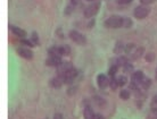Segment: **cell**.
Returning a JSON list of instances; mask_svg holds the SVG:
<instances>
[{"label": "cell", "mask_w": 157, "mask_h": 119, "mask_svg": "<svg viewBox=\"0 0 157 119\" xmlns=\"http://www.w3.org/2000/svg\"><path fill=\"white\" fill-rule=\"evenodd\" d=\"M105 24L109 29H120L123 27V18L120 16H110Z\"/></svg>", "instance_id": "6da1fadb"}, {"label": "cell", "mask_w": 157, "mask_h": 119, "mask_svg": "<svg viewBox=\"0 0 157 119\" xmlns=\"http://www.w3.org/2000/svg\"><path fill=\"white\" fill-rule=\"evenodd\" d=\"M99 7H100V4L99 2H93L90 6H88L85 10H84V16L87 18H91L92 16H95L98 10H99Z\"/></svg>", "instance_id": "7a4b0ae2"}, {"label": "cell", "mask_w": 157, "mask_h": 119, "mask_svg": "<svg viewBox=\"0 0 157 119\" xmlns=\"http://www.w3.org/2000/svg\"><path fill=\"white\" fill-rule=\"evenodd\" d=\"M70 38L72 39L75 43L80 44V46H83V44H85V42H87L85 38H84L81 33H78V31H71Z\"/></svg>", "instance_id": "3957f363"}, {"label": "cell", "mask_w": 157, "mask_h": 119, "mask_svg": "<svg viewBox=\"0 0 157 119\" xmlns=\"http://www.w3.org/2000/svg\"><path fill=\"white\" fill-rule=\"evenodd\" d=\"M149 14V9L145 6H139L134 9V17L138 19H144L148 16Z\"/></svg>", "instance_id": "277c9868"}, {"label": "cell", "mask_w": 157, "mask_h": 119, "mask_svg": "<svg viewBox=\"0 0 157 119\" xmlns=\"http://www.w3.org/2000/svg\"><path fill=\"white\" fill-rule=\"evenodd\" d=\"M57 68H58V76H63L67 72H70L71 69H73V67H72V65L70 63H61Z\"/></svg>", "instance_id": "5b68a950"}, {"label": "cell", "mask_w": 157, "mask_h": 119, "mask_svg": "<svg viewBox=\"0 0 157 119\" xmlns=\"http://www.w3.org/2000/svg\"><path fill=\"white\" fill-rule=\"evenodd\" d=\"M144 74L142 72H135L132 76V87H135L137 85H141V82L144 81Z\"/></svg>", "instance_id": "8992f818"}, {"label": "cell", "mask_w": 157, "mask_h": 119, "mask_svg": "<svg viewBox=\"0 0 157 119\" xmlns=\"http://www.w3.org/2000/svg\"><path fill=\"white\" fill-rule=\"evenodd\" d=\"M47 65L48 66H52V67H58L61 64V57H56V56H50L48 59H47Z\"/></svg>", "instance_id": "52a82bcc"}, {"label": "cell", "mask_w": 157, "mask_h": 119, "mask_svg": "<svg viewBox=\"0 0 157 119\" xmlns=\"http://www.w3.org/2000/svg\"><path fill=\"white\" fill-rule=\"evenodd\" d=\"M17 53L21 56V57L25 58V59H31V58L33 57L32 51H31L30 49H26V48H18V49H17Z\"/></svg>", "instance_id": "ba28073f"}, {"label": "cell", "mask_w": 157, "mask_h": 119, "mask_svg": "<svg viewBox=\"0 0 157 119\" xmlns=\"http://www.w3.org/2000/svg\"><path fill=\"white\" fill-rule=\"evenodd\" d=\"M76 75H78V72H76L75 69H71L70 72H67L65 75H63L61 77H63V80H64L65 83H71V82L75 78Z\"/></svg>", "instance_id": "9c48e42d"}, {"label": "cell", "mask_w": 157, "mask_h": 119, "mask_svg": "<svg viewBox=\"0 0 157 119\" xmlns=\"http://www.w3.org/2000/svg\"><path fill=\"white\" fill-rule=\"evenodd\" d=\"M97 83H98V86L100 89H105L109 84V81L104 74H100V75H98V77H97Z\"/></svg>", "instance_id": "30bf717a"}, {"label": "cell", "mask_w": 157, "mask_h": 119, "mask_svg": "<svg viewBox=\"0 0 157 119\" xmlns=\"http://www.w3.org/2000/svg\"><path fill=\"white\" fill-rule=\"evenodd\" d=\"M64 83H65V82H64V80H63V77L58 76V77L52 78L51 82H50V85H51L52 87H55V89H58V87H61Z\"/></svg>", "instance_id": "8fae6325"}, {"label": "cell", "mask_w": 157, "mask_h": 119, "mask_svg": "<svg viewBox=\"0 0 157 119\" xmlns=\"http://www.w3.org/2000/svg\"><path fill=\"white\" fill-rule=\"evenodd\" d=\"M10 30H12V32H13L15 35H17V36H19V38L24 39L26 36V32L24 30H22V29H19V27L10 26Z\"/></svg>", "instance_id": "7c38bea8"}, {"label": "cell", "mask_w": 157, "mask_h": 119, "mask_svg": "<svg viewBox=\"0 0 157 119\" xmlns=\"http://www.w3.org/2000/svg\"><path fill=\"white\" fill-rule=\"evenodd\" d=\"M83 115H84V119H95L96 116L93 114V111L90 107H85L84 108V111H83Z\"/></svg>", "instance_id": "4fadbf2b"}, {"label": "cell", "mask_w": 157, "mask_h": 119, "mask_svg": "<svg viewBox=\"0 0 157 119\" xmlns=\"http://www.w3.org/2000/svg\"><path fill=\"white\" fill-rule=\"evenodd\" d=\"M49 53H50V56H56V57H61V56H63L61 47L50 48V49H49Z\"/></svg>", "instance_id": "5bb4252c"}, {"label": "cell", "mask_w": 157, "mask_h": 119, "mask_svg": "<svg viewBox=\"0 0 157 119\" xmlns=\"http://www.w3.org/2000/svg\"><path fill=\"white\" fill-rule=\"evenodd\" d=\"M120 98L122 99V100H127V99L130 98V92L127 90H123V91H121V93H120Z\"/></svg>", "instance_id": "9a60e30c"}, {"label": "cell", "mask_w": 157, "mask_h": 119, "mask_svg": "<svg viewBox=\"0 0 157 119\" xmlns=\"http://www.w3.org/2000/svg\"><path fill=\"white\" fill-rule=\"evenodd\" d=\"M109 85H110L112 90H116L117 89V86H118L117 80H116V78H114V77H112V80L109 81Z\"/></svg>", "instance_id": "2e32d148"}, {"label": "cell", "mask_w": 157, "mask_h": 119, "mask_svg": "<svg viewBox=\"0 0 157 119\" xmlns=\"http://www.w3.org/2000/svg\"><path fill=\"white\" fill-rule=\"evenodd\" d=\"M132 25V21H131L130 18H127V17H124L123 18V27H130Z\"/></svg>", "instance_id": "e0dca14e"}, {"label": "cell", "mask_w": 157, "mask_h": 119, "mask_svg": "<svg viewBox=\"0 0 157 119\" xmlns=\"http://www.w3.org/2000/svg\"><path fill=\"white\" fill-rule=\"evenodd\" d=\"M127 77L125 76H120L117 78V83H118V86H123V85L127 84Z\"/></svg>", "instance_id": "ac0fdd59"}, {"label": "cell", "mask_w": 157, "mask_h": 119, "mask_svg": "<svg viewBox=\"0 0 157 119\" xmlns=\"http://www.w3.org/2000/svg\"><path fill=\"white\" fill-rule=\"evenodd\" d=\"M61 53H63V56L68 55V53L71 52V49H70V47H68V46H61Z\"/></svg>", "instance_id": "d6986e66"}, {"label": "cell", "mask_w": 157, "mask_h": 119, "mask_svg": "<svg viewBox=\"0 0 157 119\" xmlns=\"http://www.w3.org/2000/svg\"><path fill=\"white\" fill-rule=\"evenodd\" d=\"M134 48H135L134 44H133V43H130V44H127V47H125V52H127V53H131Z\"/></svg>", "instance_id": "ffe728a7"}, {"label": "cell", "mask_w": 157, "mask_h": 119, "mask_svg": "<svg viewBox=\"0 0 157 119\" xmlns=\"http://www.w3.org/2000/svg\"><path fill=\"white\" fill-rule=\"evenodd\" d=\"M123 51V44L121 42H117L116 48H115V53H121Z\"/></svg>", "instance_id": "44dd1931"}, {"label": "cell", "mask_w": 157, "mask_h": 119, "mask_svg": "<svg viewBox=\"0 0 157 119\" xmlns=\"http://www.w3.org/2000/svg\"><path fill=\"white\" fill-rule=\"evenodd\" d=\"M144 52V49L142 48H140V49H138V50L135 51L134 53H133V59H137V58H139L140 56H141V53Z\"/></svg>", "instance_id": "7402d4cb"}, {"label": "cell", "mask_w": 157, "mask_h": 119, "mask_svg": "<svg viewBox=\"0 0 157 119\" xmlns=\"http://www.w3.org/2000/svg\"><path fill=\"white\" fill-rule=\"evenodd\" d=\"M141 86H142L144 89H148L149 86H150V81H149V80H146V78H144V81L141 82Z\"/></svg>", "instance_id": "603a6c76"}, {"label": "cell", "mask_w": 157, "mask_h": 119, "mask_svg": "<svg viewBox=\"0 0 157 119\" xmlns=\"http://www.w3.org/2000/svg\"><path fill=\"white\" fill-rule=\"evenodd\" d=\"M116 72H117V66L116 65H114L113 67L109 69V75L112 77H114L115 76V74H116Z\"/></svg>", "instance_id": "cb8c5ba5"}, {"label": "cell", "mask_w": 157, "mask_h": 119, "mask_svg": "<svg viewBox=\"0 0 157 119\" xmlns=\"http://www.w3.org/2000/svg\"><path fill=\"white\" fill-rule=\"evenodd\" d=\"M123 67H124V69H125V72H131V70H132V65L129 64V63H127Z\"/></svg>", "instance_id": "d4e9b609"}, {"label": "cell", "mask_w": 157, "mask_h": 119, "mask_svg": "<svg viewBox=\"0 0 157 119\" xmlns=\"http://www.w3.org/2000/svg\"><path fill=\"white\" fill-rule=\"evenodd\" d=\"M22 43H23V44H25V46H27V47H34L32 41H27V40H22Z\"/></svg>", "instance_id": "484cf974"}, {"label": "cell", "mask_w": 157, "mask_h": 119, "mask_svg": "<svg viewBox=\"0 0 157 119\" xmlns=\"http://www.w3.org/2000/svg\"><path fill=\"white\" fill-rule=\"evenodd\" d=\"M156 0H140V2L142 5H149V4H153V2H155Z\"/></svg>", "instance_id": "4316f807"}, {"label": "cell", "mask_w": 157, "mask_h": 119, "mask_svg": "<svg viewBox=\"0 0 157 119\" xmlns=\"http://www.w3.org/2000/svg\"><path fill=\"white\" fill-rule=\"evenodd\" d=\"M32 40L34 41L35 44H38V43H39V40H38V35H37V33H33V35H32Z\"/></svg>", "instance_id": "83f0119b"}, {"label": "cell", "mask_w": 157, "mask_h": 119, "mask_svg": "<svg viewBox=\"0 0 157 119\" xmlns=\"http://www.w3.org/2000/svg\"><path fill=\"white\" fill-rule=\"evenodd\" d=\"M132 1H133V0H118V2L122 5H127V4H130V2H132Z\"/></svg>", "instance_id": "f1b7e54d"}, {"label": "cell", "mask_w": 157, "mask_h": 119, "mask_svg": "<svg viewBox=\"0 0 157 119\" xmlns=\"http://www.w3.org/2000/svg\"><path fill=\"white\" fill-rule=\"evenodd\" d=\"M146 59L148 60V61H152V60L154 59V55H153V53H149V55L146 57Z\"/></svg>", "instance_id": "f546056e"}, {"label": "cell", "mask_w": 157, "mask_h": 119, "mask_svg": "<svg viewBox=\"0 0 157 119\" xmlns=\"http://www.w3.org/2000/svg\"><path fill=\"white\" fill-rule=\"evenodd\" d=\"M54 119H64V118H63V116H61V114H56L55 117H54Z\"/></svg>", "instance_id": "4dcf8cb0"}, {"label": "cell", "mask_w": 157, "mask_h": 119, "mask_svg": "<svg viewBox=\"0 0 157 119\" xmlns=\"http://www.w3.org/2000/svg\"><path fill=\"white\" fill-rule=\"evenodd\" d=\"M80 2V0H72V4L73 5H78Z\"/></svg>", "instance_id": "1f68e13d"}, {"label": "cell", "mask_w": 157, "mask_h": 119, "mask_svg": "<svg viewBox=\"0 0 157 119\" xmlns=\"http://www.w3.org/2000/svg\"><path fill=\"white\" fill-rule=\"evenodd\" d=\"M95 119H104V117H103L101 115H97L96 118H95Z\"/></svg>", "instance_id": "d6a6232c"}, {"label": "cell", "mask_w": 157, "mask_h": 119, "mask_svg": "<svg viewBox=\"0 0 157 119\" xmlns=\"http://www.w3.org/2000/svg\"><path fill=\"white\" fill-rule=\"evenodd\" d=\"M154 100H155V102H156V103H157V95H156V97H155V99H154Z\"/></svg>", "instance_id": "836d02e7"}, {"label": "cell", "mask_w": 157, "mask_h": 119, "mask_svg": "<svg viewBox=\"0 0 157 119\" xmlns=\"http://www.w3.org/2000/svg\"><path fill=\"white\" fill-rule=\"evenodd\" d=\"M88 1H95V0H88Z\"/></svg>", "instance_id": "e575fe53"}]
</instances>
